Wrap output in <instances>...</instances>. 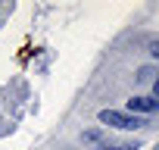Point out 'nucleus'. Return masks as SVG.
Segmentation results:
<instances>
[{
    "label": "nucleus",
    "instance_id": "f257e3e1",
    "mask_svg": "<svg viewBox=\"0 0 159 150\" xmlns=\"http://www.w3.org/2000/svg\"><path fill=\"white\" fill-rule=\"evenodd\" d=\"M100 122L109 125V128H119V131H134V128H143V125H147L143 116L119 113V110H100Z\"/></svg>",
    "mask_w": 159,
    "mask_h": 150
},
{
    "label": "nucleus",
    "instance_id": "f03ea898",
    "mask_svg": "<svg viewBox=\"0 0 159 150\" xmlns=\"http://www.w3.org/2000/svg\"><path fill=\"white\" fill-rule=\"evenodd\" d=\"M159 106H156V97H131L128 100V113H140V116H150V113H156Z\"/></svg>",
    "mask_w": 159,
    "mask_h": 150
},
{
    "label": "nucleus",
    "instance_id": "7ed1b4c3",
    "mask_svg": "<svg viewBox=\"0 0 159 150\" xmlns=\"http://www.w3.org/2000/svg\"><path fill=\"white\" fill-rule=\"evenodd\" d=\"M94 150H140V144L137 141H131V144H100Z\"/></svg>",
    "mask_w": 159,
    "mask_h": 150
},
{
    "label": "nucleus",
    "instance_id": "20e7f679",
    "mask_svg": "<svg viewBox=\"0 0 159 150\" xmlns=\"http://www.w3.org/2000/svg\"><path fill=\"white\" fill-rule=\"evenodd\" d=\"M81 138H84V141H91V144H97V141L103 138V131H97V128H91V131H84Z\"/></svg>",
    "mask_w": 159,
    "mask_h": 150
},
{
    "label": "nucleus",
    "instance_id": "39448f33",
    "mask_svg": "<svg viewBox=\"0 0 159 150\" xmlns=\"http://www.w3.org/2000/svg\"><path fill=\"white\" fill-rule=\"evenodd\" d=\"M150 56H153V59H159V41H153V44H150Z\"/></svg>",
    "mask_w": 159,
    "mask_h": 150
}]
</instances>
